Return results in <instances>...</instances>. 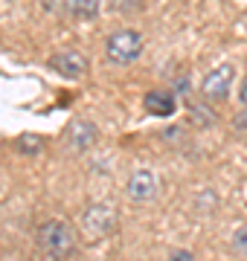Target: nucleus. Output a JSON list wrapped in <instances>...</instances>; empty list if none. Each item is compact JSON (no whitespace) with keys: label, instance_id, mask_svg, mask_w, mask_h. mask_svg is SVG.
Masks as SVG:
<instances>
[{"label":"nucleus","instance_id":"nucleus-10","mask_svg":"<svg viewBox=\"0 0 247 261\" xmlns=\"http://www.w3.org/2000/svg\"><path fill=\"white\" fill-rule=\"evenodd\" d=\"M70 9H73L76 18H96L99 0H70Z\"/></svg>","mask_w":247,"mask_h":261},{"label":"nucleus","instance_id":"nucleus-4","mask_svg":"<svg viewBox=\"0 0 247 261\" xmlns=\"http://www.w3.org/2000/svg\"><path fill=\"white\" fill-rule=\"evenodd\" d=\"M125 192L131 197L134 203H154L157 195H160V180L154 171L149 168H140V171H134L128 183H125Z\"/></svg>","mask_w":247,"mask_h":261},{"label":"nucleus","instance_id":"nucleus-11","mask_svg":"<svg viewBox=\"0 0 247 261\" xmlns=\"http://www.w3.org/2000/svg\"><path fill=\"white\" fill-rule=\"evenodd\" d=\"M230 247H233V252H238V255H247V224H241L236 232H233Z\"/></svg>","mask_w":247,"mask_h":261},{"label":"nucleus","instance_id":"nucleus-15","mask_svg":"<svg viewBox=\"0 0 247 261\" xmlns=\"http://www.w3.org/2000/svg\"><path fill=\"white\" fill-rule=\"evenodd\" d=\"M238 99H241V105L247 108V75L241 79V87H238Z\"/></svg>","mask_w":247,"mask_h":261},{"label":"nucleus","instance_id":"nucleus-5","mask_svg":"<svg viewBox=\"0 0 247 261\" xmlns=\"http://www.w3.org/2000/svg\"><path fill=\"white\" fill-rule=\"evenodd\" d=\"M233 75H236L233 64H218L215 70H209V73L204 75V82H201V93H204V99H209V102H224V99L230 96Z\"/></svg>","mask_w":247,"mask_h":261},{"label":"nucleus","instance_id":"nucleus-6","mask_svg":"<svg viewBox=\"0 0 247 261\" xmlns=\"http://www.w3.org/2000/svg\"><path fill=\"white\" fill-rule=\"evenodd\" d=\"M96 140H99V130H96L93 122L87 119H73L67 125V148L76 151V154H85L87 148H93Z\"/></svg>","mask_w":247,"mask_h":261},{"label":"nucleus","instance_id":"nucleus-14","mask_svg":"<svg viewBox=\"0 0 247 261\" xmlns=\"http://www.w3.org/2000/svg\"><path fill=\"white\" fill-rule=\"evenodd\" d=\"M169 261H195V255H192L189 250H175L169 255Z\"/></svg>","mask_w":247,"mask_h":261},{"label":"nucleus","instance_id":"nucleus-12","mask_svg":"<svg viewBox=\"0 0 247 261\" xmlns=\"http://www.w3.org/2000/svg\"><path fill=\"white\" fill-rule=\"evenodd\" d=\"M192 122H195V125H215V116L209 111H201L198 105H195V108H192Z\"/></svg>","mask_w":247,"mask_h":261},{"label":"nucleus","instance_id":"nucleus-3","mask_svg":"<svg viewBox=\"0 0 247 261\" xmlns=\"http://www.w3.org/2000/svg\"><path fill=\"white\" fill-rule=\"evenodd\" d=\"M114 226H116V212L108 209L105 203H93L82 212V229H85L87 238H105V235L114 232Z\"/></svg>","mask_w":247,"mask_h":261},{"label":"nucleus","instance_id":"nucleus-2","mask_svg":"<svg viewBox=\"0 0 247 261\" xmlns=\"http://www.w3.org/2000/svg\"><path fill=\"white\" fill-rule=\"evenodd\" d=\"M105 49H108V58L114 64H131L143 53V35L134 32V29H119V32H114L108 38Z\"/></svg>","mask_w":247,"mask_h":261},{"label":"nucleus","instance_id":"nucleus-13","mask_svg":"<svg viewBox=\"0 0 247 261\" xmlns=\"http://www.w3.org/2000/svg\"><path fill=\"white\" fill-rule=\"evenodd\" d=\"M233 128L241 130V134L247 130V108H241V111L236 113V119H233Z\"/></svg>","mask_w":247,"mask_h":261},{"label":"nucleus","instance_id":"nucleus-1","mask_svg":"<svg viewBox=\"0 0 247 261\" xmlns=\"http://www.w3.org/2000/svg\"><path fill=\"white\" fill-rule=\"evenodd\" d=\"M38 247L47 252L50 258L64 261V258L73 255V250H76V232H73V226L67 224V221L53 218V221H47V224H41Z\"/></svg>","mask_w":247,"mask_h":261},{"label":"nucleus","instance_id":"nucleus-7","mask_svg":"<svg viewBox=\"0 0 247 261\" xmlns=\"http://www.w3.org/2000/svg\"><path fill=\"white\" fill-rule=\"evenodd\" d=\"M50 67L61 73L64 79H82L87 70V58L76 49H64V53H56V56L50 58Z\"/></svg>","mask_w":247,"mask_h":261},{"label":"nucleus","instance_id":"nucleus-8","mask_svg":"<svg viewBox=\"0 0 247 261\" xmlns=\"http://www.w3.org/2000/svg\"><path fill=\"white\" fill-rule=\"evenodd\" d=\"M143 105L152 116H171L175 108H178V105H175V96H171L169 90H152V93H145Z\"/></svg>","mask_w":247,"mask_h":261},{"label":"nucleus","instance_id":"nucleus-9","mask_svg":"<svg viewBox=\"0 0 247 261\" xmlns=\"http://www.w3.org/2000/svg\"><path fill=\"white\" fill-rule=\"evenodd\" d=\"M18 151L23 157H38L41 151H44V140H41L38 134H32V130H23L18 137Z\"/></svg>","mask_w":247,"mask_h":261}]
</instances>
